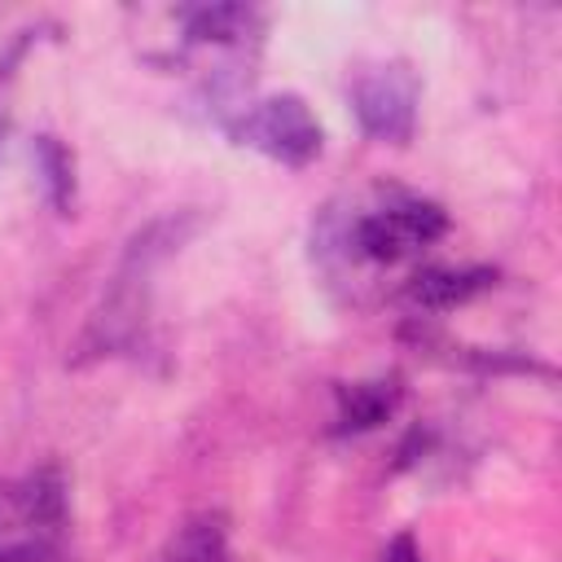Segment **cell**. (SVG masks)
<instances>
[{"instance_id":"1","label":"cell","mask_w":562,"mask_h":562,"mask_svg":"<svg viewBox=\"0 0 562 562\" xmlns=\"http://www.w3.org/2000/svg\"><path fill=\"white\" fill-rule=\"evenodd\" d=\"M184 233H189V220H158V224H149L145 233L132 237L110 290H105V299H101V307L88 325L83 347H92L101 356V351H114V347L132 342V334L140 329L145 307H149V277L171 255V246H180Z\"/></svg>"},{"instance_id":"2","label":"cell","mask_w":562,"mask_h":562,"mask_svg":"<svg viewBox=\"0 0 562 562\" xmlns=\"http://www.w3.org/2000/svg\"><path fill=\"white\" fill-rule=\"evenodd\" d=\"M237 136L290 167H303L321 154V123L312 119V110L299 97H268V101L250 105L237 123Z\"/></svg>"},{"instance_id":"3","label":"cell","mask_w":562,"mask_h":562,"mask_svg":"<svg viewBox=\"0 0 562 562\" xmlns=\"http://www.w3.org/2000/svg\"><path fill=\"white\" fill-rule=\"evenodd\" d=\"M443 211L430 206V202H400V206H382L373 215H364L356 224V246L378 259V263H391V259H404L422 246H430L439 233H443Z\"/></svg>"},{"instance_id":"4","label":"cell","mask_w":562,"mask_h":562,"mask_svg":"<svg viewBox=\"0 0 562 562\" xmlns=\"http://www.w3.org/2000/svg\"><path fill=\"white\" fill-rule=\"evenodd\" d=\"M356 119L369 136L378 140H404L413 132V114H417V83L404 66H382L369 70L356 83Z\"/></svg>"},{"instance_id":"5","label":"cell","mask_w":562,"mask_h":562,"mask_svg":"<svg viewBox=\"0 0 562 562\" xmlns=\"http://www.w3.org/2000/svg\"><path fill=\"white\" fill-rule=\"evenodd\" d=\"M61 522V479L40 470L22 483H0V527H35L40 536Z\"/></svg>"},{"instance_id":"6","label":"cell","mask_w":562,"mask_h":562,"mask_svg":"<svg viewBox=\"0 0 562 562\" xmlns=\"http://www.w3.org/2000/svg\"><path fill=\"white\" fill-rule=\"evenodd\" d=\"M492 285V272L483 268H435V272H422L413 285H408V299L422 303V307H457L465 299H474L479 290Z\"/></svg>"},{"instance_id":"7","label":"cell","mask_w":562,"mask_h":562,"mask_svg":"<svg viewBox=\"0 0 562 562\" xmlns=\"http://www.w3.org/2000/svg\"><path fill=\"white\" fill-rule=\"evenodd\" d=\"M158 562H228V536L215 514L189 518L158 553Z\"/></svg>"},{"instance_id":"8","label":"cell","mask_w":562,"mask_h":562,"mask_svg":"<svg viewBox=\"0 0 562 562\" xmlns=\"http://www.w3.org/2000/svg\"><path fill=\"white\" fill-rule=\"evenodd\" d=\"M395 404V391L386 382H369V386H351L342 391V430H364L373 422H382Z\"/></svg>"},{"instance_id":"9","label":"cell","mask_w":562,"mask_h":562,"mask_svg":"<svg viewBox=\"0 0 562 562\" xmlns=\"http://www.w3.org/2000/svg\"><path fill=\"white\" fill-rule=\"evenodd\" d=\"M378 562H422V553H417L413 536H395V540L382 549V558H378Z\"/></svg>"}]
</instances>
